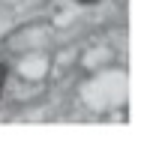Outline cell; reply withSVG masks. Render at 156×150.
Here are the masks:
<instances>
[{"label":"cell","mask_w":156,"mask_h":150,"mask_svg":"<svg viewBox=\"0 0 156 150\" xmlns=\"http://www.w3.org/2000/svg\"><path fill=\"white\" fill-rule=\"evenodd\" d=\"M6 72H9V69L0 63V96H3V87H6Z\"/></svg>","instance_id":"6da1fadb"},{"label":"cell","mask_w":156,"mask_h":150,"mask_svg":"<svg viewBox=\"0 0 156 150\" xmlns=\"http://www.w3.org/2000/svg\"><path fill=\"white\" fill-rule=\"evenodd\" d=\"M78 3H84V6H90V3H96V0H78Z\"/></svg>","instance_id":"7a4b0ae2"}]
</instances>
